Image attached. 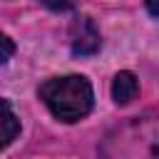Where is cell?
I'll use <instances>...</instances> for the list:
<instances>
[{"label":"cell","instance_id":"277c9868","mask_svg":"<svg viewBox=\"0 0 159 159\" xmlns=\"http://www.w3.org/2000/svg\"><path fill=\"white\" fill-rule=\"evenodd\" d=\"M20 134V117L7 99H0V152L7 149Z\"/></svg>","mask_w":159,"mask_h":159},{"label":"cell","instance_id":"5b68a950","mask_svg":"<svg viewBox=\"0 0 159 159\" xmlns=\"http://www.w3.org/2000/svg\"><path fill=\"white\" fill-rule=\"evenodd\" d=\"M137 94H139V82H137L134 72H129V70L117 72L112 80V99L122 107V104H129Z\"/></svg>","mask_w":159,"mask_h":159},{"label":"cell","instance_id":"3957f363","mask_svg":"<svg viewBox=\"0 0 159 159\" xmlns=\"http://www.w3.org/2000/svg\"><path fill=\"white\" fill-rule=\"evenodd\" d=\"M70 45H72V52L75 55H94L102 45V37H99V30L94 25L92 17H77L70 27Z\"/></svg>","mask_w":159,"mask_h":159},{"label":"cell","instance_id":"8992f818","mask_svg":"<svg viewBox=\"0 0 159 159\" xmlns=\"http://www.w3.org/2000/svg\"><path fill=\"white\" fill-rule=\"evenodd\" d=\"M12 55H15V42L5 32H0V65H5Z\"/></svg>","mask_w":159,"mask_h":159},{"label":"cell","instance_id":"6da1fadb","mask_svg":"<svg viewBox=\"0 0 159 159\" xmlns=\"http://www.w3.org/2000/svg\"><path fill=\"white\" fill-rule=\"evenodd\" d=\"M159 124L152 112L114 124L99 142V159H159Z\"/></svg>","mask_w":159,"mask_h":159},{"label":"cell","instance_id":"7a4b0ae2","mask_svg":"<svg viewBox=\"0 0 159 159\" xmlns=\"http://www.w3.org/2000/svg\"><path fill=\"white\" fill-rule=\"evenodd\" d=\"M37 97L50 109V114L65 124L84 119L94 107V89L84 75H60L40 84Z\"/></svg>","mask_w":159,"mask_h":159}]
</instances>
